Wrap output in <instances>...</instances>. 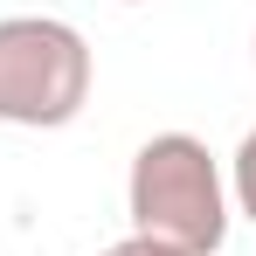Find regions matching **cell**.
Wrapping results in <instances>:
<instances>
[{"label":"cell","instance_id":"277c9868","mask_svg":"<svg viewBox=\"0 0 256 256\" xmlns=\"http://www.w3.org/2000/svg\"><path fill=\"white\" fill-rule=\"evenodd\" d=\"M97 256H180V250H166V242H146V236H125V242H111V250H97Z\"/></svg>","mask_w":256,"mask_h":256},{"label":"cell","instance_id":"7a4b0ae2","mask_svg":"<svg viewBox=\"0 0 256 256\" xmlns=\"http://www.w3.org/2000/svg\"><path fill=\"white\" fill-rule=\"evenodd\" d=\"M90 42L56 14H7L0 21V118L28 132H56L90 104Z\"/></svg>","mask_w":256,"mask_h":256},{"label":"cell","instance_id":"6da1fadb","mask_svg":"<svg viewBox=\"0 0 256 256\" xmlns=\"http://www.w3.org/2000/svg\"><path fill=\"white\" fill-rule=\"evenodd\" d=\"M125 201H132V236L166 242L180 256H214L228 236V187L194 132H152L138 146Z\"/></svg>","mask_w":256,"mask_h":256},{"label":"cell","instance_id":"3957f363","mask_svg":"<svg viewBox=\"0 0 256 256\" xmlns=\"http://www.w3.org/2000/svg\"><path fill=\"white\" fill-rule=\"evenodd\" d=\"M236 208L256 222V132H242V146H236Z\"/></svg>","mask_w":256,"mask_h":256}]
</instances>
